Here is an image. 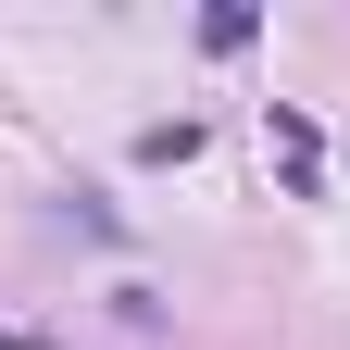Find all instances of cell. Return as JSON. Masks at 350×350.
<instances>
[{"label":"cell","instance_id":"obj_1","mask_svg":"<svg viewBox=\"0 0 350 350\" xmlns=\"http://www.w3.org/2000/svg\"><path fill=\"white\" fill-rule=\"evenodd\" d=\"M275 150H288V175H300V188H313V163H325V138H313L300 113H275Z\"/></svg>","mask_w":350,"mask_h":350}]
</instances>
